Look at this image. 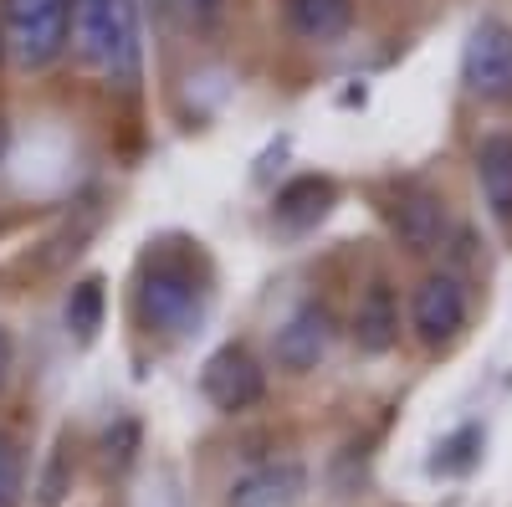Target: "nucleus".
I'll return each instance as SVG.
<instances>
[{
    "label": "nucleus",
    "instance_id": "17",
    "mask_svg": "<svg viewBox=\"0 0 512 507\" xmlns=\"http://www.w3.org/2000/svg\"><path fill=\"white\" fill-rule=\"evenodd\" d=\"M134 446H139V426H134V420H123L118 436L108 431V441H103V451H108L113 467H128V456H134Z\"/></svg>",
    "mask_w": 512,
    "mask_h": 507
},
{
    "label": "nucleus",
    "instance_id": "12",
    "mask_svg": "<svg viewBox=\"0 0 512 507\" xmlns=\"http://www.w3.org/2000/svg\"><path fill=\"white\" fill-rule=\"evenodd\" d=\"M328 200H333V185H328V180H318V175H303V180H292V185H282V190H277L272 216H277V226H282V231H308V226H318V221H323Z\"/></svg>",
    "mask_w": 512,
    "mask_h": 507
},
{
    "label": "nucleus",
    "instance_id": "20",
    "mask_svg": "<svg viewBox=\"0 0 512 507\" xmlns=\"http://www.w3.org/2000/svg\"><path fill=\"white\" fill-rule=\"evenodd\" d=\"M0 52H6V26H0Z\"/></svg>",
    "mask_w": 512,
    "mask_h": 507
},
{
    "label": "nucleus",
    "instance_id": "18",
    "mask_svg": "<svg viewBox=\"0 0 512 507\" xmlns=\"http://www.w3.org/2000/svg\"><path fill=\"white\" fill-rule=\"evenodd\" d=\"M11 369H16V354H11V338H6V328H0V390L11 385Z\"/></svg>",
    "mask_w": 512,
    "mask_h": 507
},
{
    "label": "nucleus",
    "instance_id": "11",
    "mask_svg": "<svg viewBox=\"0 0 512 507\" xmlns=\"http://www.w3.org/2000/svg\"><path fill=\"white\" fill-rule=\"evenodd\" d=\"M477 180H482V195L492 205V216L502 226H512V139L507 134L482 139V149H477Z\"/></svg>",
    "mask_w": 512,
    "mask_h": 507
},
{
    "label": "nucleus",
    "instance_id": "10",
    "mask_svg": "<svg viewBox=\"0 0 512 507\" xmlns=\"http://www.w3.org/2000/svg\"><path fill=\"white\" fill-rule=\"evenodd\" d=\"M390 221H395V236L410 251H436L441 236H446V205L436 195H405V200H395Z\"/></svg>",
    "mask_w": 512,
    "mask_h": 507
},
{
    "label": "nucleus",
    "instance_id": "5",
    "mask_svg": "<svg viewBox=\"0 0 512 507\" xmlns=\"http://www.w3.org/2000/svg\"><path fill=\"white\" fill-rule=\"evenodd\" d=\"M410 323H415V333H420V344H451V338L461 333V323H466V292H461V282L456 277H425L420 287H415V298H410Z\"/></svg>",
    "mask_w": 512,
    "mask_h": 507
},
{
    "label": "nucleus",
    "instance_id": "14",
    "mask_svg": "<svg viewBox=\"0 0 512 507\" xmlns=\"http://www.w3.org/2000/svg\"><path fill=\"white\" fill-rule=\"evenodd\" d=\"M67 328L88 344V338L103 328V282H82L72 287V298H67Z\"/></svg>",
    "mask_w": 512,
    "mask_h": 507
},
{
    "label": "nucleus",
    "instance_id": "1",
    "mask_svg": "<svg viewBox=\"0 0 512 507\" xmlns=\"http://www.w3.org/2000/svg\"><path fill=\"white\" fill-rule=\"evenodd\" d=\"M72 36L108 82L134 88L144 72V41H139V6L134 0H72Z\"/></svg>",
    "mask_w": 512,
    "mask_h": 507
},
{
    "label": "nucleus",
    "instance_id": "8",
    "mask_svg": "<svg viewBox=\"0 0 512 507\" xmlns=\"http://www.w3.org/2000/svg\"><path fill=\"white\" fill-rule=\"evenodd\" d=\"M308 492V472L297 461H267L231 487V507H297Z\"/></svg>",
    "mask_w": 512,
    "mask_h": 507
},
{
    "label": "nucleus",
    "instance_id": "13",
    "mask_svg": "<svg viewBox=\"0 0 512 507\" xmlns=\"http://www.w3.org/2000/svg\"><path fill=\"white\" fill-rule=\"evenodd\" d=\"M287 26L308 41H333L354 26V0H287Z\"/></svg>",
    "mask_w": 512,
    "mask_h": 507
},
{
    "label": "nucleus",
    "instance_id": "9",
    "mask_svg": "<svg viewBox=\"0 0 512 507\" xmlns=\"http://www.w3.org/2000/svg\"><path fill=\"white\" fill-rule=\"evenodd\" d=\"M400 338V303L390 282H374L354 308V344L364 354H390Z\"/></svg>",
    "mask_w": 512,
    "mask_h": 507
},
{
    "label": "nucleus",
    "instance_id": "7",
    "mask_svg": "<svg viewBox=\"0 0 512 507\" xmlns=\"http://www.w3.org/2000/svg\"><path fill=\"white\" fill-rule=\"evenodd\" d=\"M333 344V323H328V308L323 303H303L282 328H277V364L282 369H313Z\"/></svg>",
    "mask_w": 512,
    "mask_h": 507
},
{
    "label": "nucleus",
    "instance_id": "3",
    "mask_svg": "<svg viewBox=\"0 0 512 507\" xmlns=\"http://www.w3.org/2000/svg\"><path fill=\"white\" fill-rule=\"evenodd\" d=\"M0 26L21 67H47L67 47L72 0H0Z\"/></svg>",
    "mask_w": 512,
    "mask_h": 507
},
{
    "label": "nucleus",
    "instance_id": "15",
    "mask_svg": "<svg viewBox=\"0 0 512 507\" xmlns=\"http://www.w3.org/2000/svg\"><path fill=\"white\" fill-rule=\"evenodd\" d=\"M21 482H26L21 441L0 431V507H21Z\"/></svg>",
    "mask_w": 512,
    "mask_h": 507
},
{
    "label": "nucleus",
    "instance_id": "6",
    "mask_svg": "<svg viewBox=\"0 0 512 507\" xmlns=\"http://www.w3.org/2000/svg\"><path fill=\"white\" fill-rule=\"evenodd\" d=\"M200 390H205V400L216 410H246V405L262 400L267 379H262V369H256V359L241 344H231L221 354H210V364L200 374Z\"/></svg>",
    "mask_w": 512,
    "mask_h": 507
},
{
    "label": "nucleus",
    "instance_id": "16",
    "mask_svg": "<svg viewBox=\"0 0 512 507\" xmlns=\"http://www.w3.org/2000/svg\"><path fill=\"white\" fill-rule=\"evenodd\" d=\"M175 11H180V21H185V26L205 31V26H216V21H221L226 0H175Z\"/></svg>",
    "mask_w": 512,
    "mask_h": 507
},
{
    "label": "nucleus",
    "instance_id": "19",
    "mask_svg": "<svg viewBox=\"0 0 512 507\" xmlns=\"http://www.w3.org/2000/svg\"><path fill=\"white\" fill-rule=\"evenodd\" d=\"M0 159H6V123H0Z\"/></svg>",
    "mask_w": 512,
    "mask_h": 507
},
{
    "label": "nucleus",
    "instance_id": "2",
    "mask_svg": "<svg viewBox=\"0 0 512 507\" xmlns=\"http://www.w3.org/2000/svg\"><path fill=\"white\" fill-rule=\"evenodd\" d=\"M139 318L159 333H185L200 318V272L185 251H154L144 262Z\"/></svg>",
    "mask_w": 512,
    "mask_h": 507
},
{
    "label": "nucleus",
    "instance_id": "4",
    "mask_svg": "<svg viewBox=\"0 0 512 507\" xmlns=\"http://www.w3.org/2000/svg\"><path fill=\"white\" fill-rule=\"evenodd\" d=\"M461 77L466 88L487 103H507L512 98V26L502 21H482L466 41V57H461Z\"/></svg>",
    "mask_w": 512,
    "mask_h": 507
}]
</instances>
